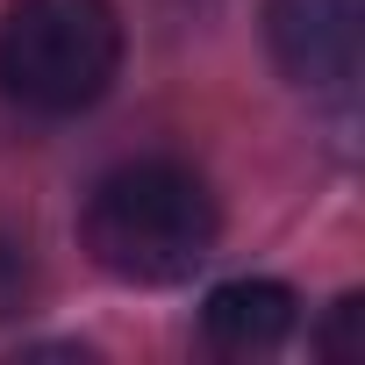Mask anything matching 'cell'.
Returning <instances> with one entry per match:
<instances>
[{
    "instance_id": "277c9868",
    "label": "cell",
    "mask_w": 365,
    "mask_h": 365,
    "mask_svg": "<svg viewBox=\"0 0 365 365\" xmlns=\"http://www.w3.org/2000/svg\"><path fill=\"white\" fill-rule=\"evenodd\" d=\"M301 322V301L294 287L279 279H222L208 301H201V329L215 351H237V358H258V351H279Z\"/></svg>"
},
{
    "instance_id": "8992f818",
    "label": "cell",
    "mask_w": 365,
    "mask_h": 365,
    "mask_svg": "<svg viewBox=\"0 0 365 365\" xmlns=\"http://www.w3.org/2000/svg\"><path fill=\"white\" fill-rule=\"evenodd\" d=\"M358 315H365V301L358 294H344L336 301V315H329V329H322V358H358Z\"/></svg>"
},
{
    "instance_id": "5b68a950",
    "label": "cell",
    "mask_w": 365,
    "mask_h": 365,
    "mask_svg": "<svg viewBox=\"0 0 365 365\" xmlns=\"http://www.w3.org/2000/svg\"><path fill=\"white\" fill-rule=\"evenodd\" d=\"M29 294H36V272H29L22 244H15V237H0V322H15V315L29 308Z\"/></svg>"
},
{
    "instance_id": "7a4b0ae2",
    "label": "cell",
    "mask_w": 365,
    "mask_h": 365,
    "mask_svg": "<svg viewBox=\"0 0 365 365\" xmlns=\"http://www.w3.org/2000/svg\"><path fill=\"white\" fill-rule=\"evenodd\" d=\"M122 72L115 0H8L0 15V93L15 108L65 122L108 101Z\"/></svg>"
},
{
    "instance_id": "3957f363",
    "label": "cell",
    "mask_w": 365,
    "mask_h": 365,
    "mask_svg": "<svg viewBox=\"0 0 365 365\" xmlns=\"http://www.w3.org/2000/svg\"><path fill=\"white\" fill-rule=\"evenodd\" d=\"M265 51L308 93H344L365 58V0H265Z\"/></svg>"
},
{
    "instance_id": "6da1fadb",
    "label": "cell",
    "mask_w": 365,
    "mask_h": 365,
    "mask_svg": "<svg viewBox=\"0 0 365 365\" xmlns=\"http://www.w3.org/2000/svg\"><path fill=\"white\" fill-rule=\"evenodd\" d=\"M79 237L108 279L129 287H179L194 279L222 237V208L208 179L179 158H129L93 179Z\"/></svg>"
}]
</instances>
